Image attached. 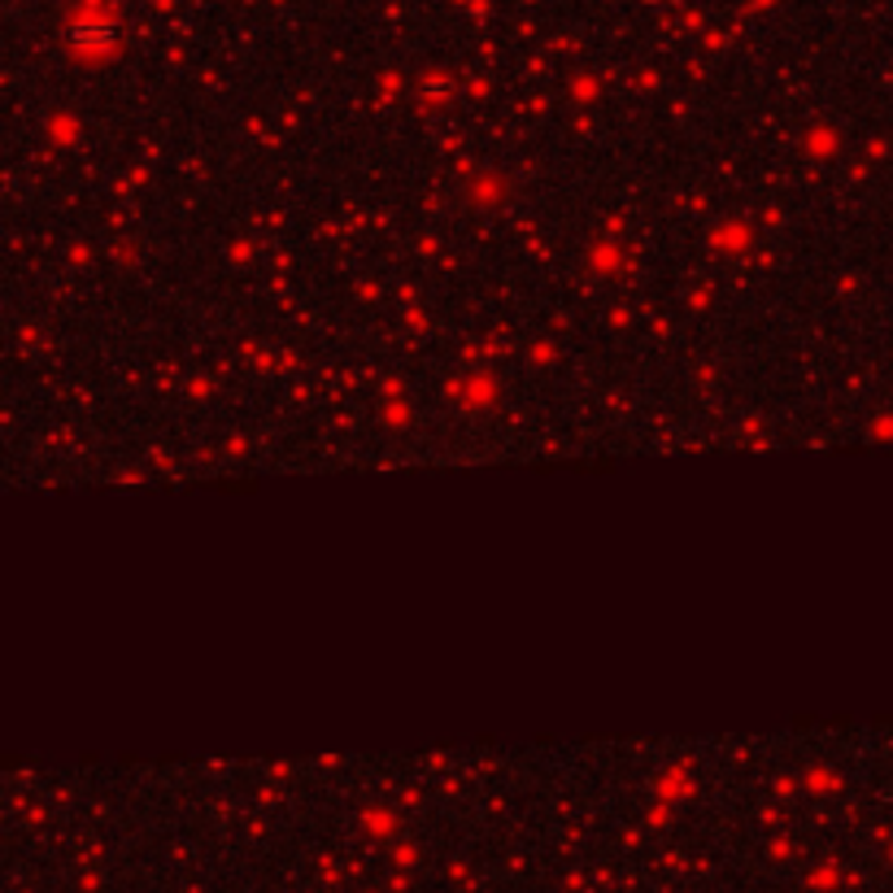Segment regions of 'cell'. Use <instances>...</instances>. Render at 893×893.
I'll use <instances>...</instances> for the list:
<instances>
[{
    "label": "cell",
    "mask_w": 893,
    "mask_h": 893,
    "mask_svg": "<svg viewBox=\"0 0 893 893\" xmlns=\"http://www.w3.org/2000/svg\"><path fill=\"white\" fill-rule=\"evenodd\" d=\"M70 39H75L79 48H114L118 22H114V18H101V13H79L75 26H70Z\"/></svg>",
    "instance_id": "cell-1"
}]
</instances>
